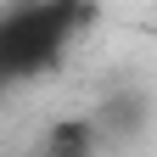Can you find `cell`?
I'll use <instances>...</instances> for the list:
<instances>
[{
    "mask_svg": "<svg viewBox=\"0 0 157 157\" xmlns=\"http://www.w3.org/2000/svg\"><path fill=\"white\" fill-rule=\"evenodd\" d=\"M90 23H95V6H78V0L6 6L0 11V90L56 73Z\"/></svg>",
    "mask_w": 157,
    "mask_h": 157,
    "instance_id": "6da1fadb",
    "label": "cell"
},
{
    "mask_svg": "<svg viewBox=\"0 0 157 157\" xmlns=\"http://www.w3.org/2000/svg\"><path fill=\"white\" fill-rule=\"evenodd\" d=\"M39 157H101V129H95V118H62V124H51Z\"/></svg>",
    "mask_w": 157,
    "mask_h": 157,
    "instance_id": "7a4b0ae2",
    "label": "cell"
}]
</instances>
